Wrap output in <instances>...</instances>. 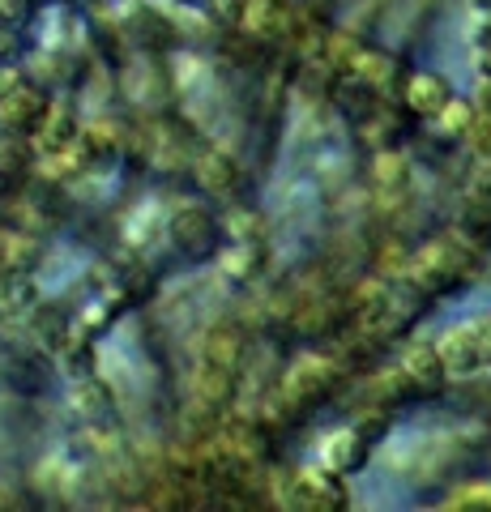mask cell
I'll list each match as a JSON object with an SVG mask.
<instances>
[{
    "instance_id": "obj_1",
    "label": "cell",
    "mask_w": 491,
    "mask_h": 512,
    "mask_svg": "<svg viewBox=\"0 0 491 512\" xmlns=\"http://www.w3.org/2000/svg\"><path fill=\"white\" fill-rule=\"evenodd\" d=\"M474 252H479V248H470L462 235L432 239V244L419 248L415 261L406 265V282L415 286L419 295H449V291H457V286L470 278Z\"/></svg>"
},
{
    "instance_id": "obj_2",
    "label": "cell",
    "mask_w": 491,
    "mask_h": 512,
    "mask_svg": "<svg viewBox=\"0 0 491 512\" xmlns=\"http://www.w3.org/2000/svg\"><path fill=\"white\" fill-rule=\"evenodd\" d=\"M244 363V338L231 325H214L201 342V363H197V397L210 402L214 410L227 402L235 389V372Z\"/></svg>"
},
{
    "instance_id": "obj_3",
    "label": "cell",
    "mask_w": 491,
    "mask_h": 512,
    "mask_svg": "<svg viewBox=\"0 0 491 512\" xmlns=\"http://www.w3.org/2000/svg\"><path fill=\"white\" fill-rule=\"evenodd\" d=\"M385 431V419H363L355 427H342L334 431L325 444H321V466H329L334 474H359L363 466H368V457H372V444L376 436Z\"/></svg>"
},
{
    "instance_id": "obj_4",
    "label": "cell",
    "mask_w": 491,
    "mask_h": 512,
    "mask_svg": "<svg viewBox=\"0 0 491 512\" xmlns=\"http://www.w3.org/2000/svg\"><path fill=\"white\" fill-rule=\"evenodd\" d=\"M440 355H445L449 376L487 372L491 359H487V342H483V320H466V325L449 329L445 338H440Z\"/></svg>"
},
{
    "instance_id": "obj_5",
    "label": "cell",
    "mask_w": 491,
    "mask_h": 512,
    "mask_svg": "<svg viewBox=\"0 0 491 512\" xmlns=\"http://www.w3.org/2000/svg\"><path fill=\"white\" fill-rule=\"evenodd\" d=\"M47 111H52L47 94L39 86L22 82L9 99H0V133L5 137H35L47 120Z\"/></svg>"
},
{
    "instance_id": "obj_6",
    "label": "cell",
    "mask_w": 491,
    "mask_h": 512,
    "mask_svg": "<svg viewBox=\"0 0 491 512\" xmlns=\"http://www.w3.org/2000/svg\"><path fill=\"white\" fill-rule=\"evenodd\" d=\"M338 376L342 372L334 359H299V367H291L287 384H282V397L291 406H316L338 389Z\"/></svg>"
},
{
    "instance_id": "obj_7",
    "label": "cell",
    "mask_w": 491,
    "mask_h": 512,
    "mask_svg": "<svg viewBox=\"0 0 491 512\" xmlns=\"http://www.w3.org/2000/svg\"><path fill=\"white\" fill-rule=\"evenodd\" d=\"M167 235H171V244H176L184 256H197V261H205V256L218 252V227H214V218L205 214V210H193V205H184V210L171 214Z\"/></svg>"
},
{
    "instance_id": "obj_8",
    "label": "cell",
    "mask_w": 491,
    "mask_h": 512,
    "mask_svg": "<svg viewBox=\"0 0 491 512\" xmlns=\"http://www.w3.org/2000/svg\"><path fill=\"white\" fill-rule=\"evenodd\" d=\"M295 508H312V512H334V508H346V487H342V474H334L329 466L321 470H304L295 478Z\"/></svg>"
},
{
    "instance_id": "obj_9",
    "label": "cell",
    "mask_w": 491,
    "mask_h": 512,
    "mask_svg": "<svg viewBox=\"0 0 491 512\" xmlns=\"http://www.w3.org/2000/svg\"><path fill=\"white\" fill-rule=\"evenodd\" d=\"M402 99H406V107H410V116L436 120L440 111L453 103V86H449L440 73H410L406 86H402Z\"/></svg>"
},
{
    "instance_id": "obj_10",
    "label": "cell",
    "mask_w": 491,
    "mask_h": 512,
    "mask_svg": "<svg viewBox=\"0 0 491 512\" xmlns=\"http://www.w3.org/2000/svg\"><path fill=\"white\" fill-rule=\"evenodd\" d=\"M244 26L265 43H287L295 35L299 18L287 0H252L248 13H244Z\"/></svg>"
},
{
    "instance_id": "obj_11",
    "label": "cell",
    "mask_w": 491,
    "mask_h": 512,
    "mask_svg": "<svg viewBox=\"0 0 491 512\" xmlns=\"http://www.w3.org/2000/svg\"><path fill=\"white\" fill-rule=\"evenodd\" d=\"M402 372H406V380L415 384V389H423V393L440 389V384L449 380V367H445V355H440V342H415V346H406Z\"/></svg>"
},
{
    "instance_id": "obj_12",
    "label": "cell",
    "mask_w": 491,
    "mask_h": 512,
    "mask_svg": "<svg viewBox=\"0 0 491 512\" xmlns=\"http://www.w3.org/2000/svg\"><path fill=\"white\" fill-rule=\"evenodd\" d=\"M474 116H479V107H470V103H462V99H453L432 124H436V133L445 137V141H470Z\"/></svg>"
},
{
    "instance_id": "obj_13",
    "label": "cell",
    "mask_w": 491,
    "mask_h": 512,
    "mask_svg": "<svg viewBox=\"0 0 491 512\" xmlns=\"http://www.w3.org/2000/svg\"><path fill=\"white\" fill-rule=\"evenodd\" d=\"M197 175H201V184L218 192V197H227V192L235 188V163L227 154H201L197 158Z\"/></svg>"
},
{
    "instance_id": "obj_14",
    "label": "cell",
    "mask_w": 491,
    "mask_h": 512,
    "mask_svg": "<svg viewBox=\"0 0 491 512\" xmlns=\"http://www.w3.org/2000/svg\"><path fill=\"white\" fill-rule=\"evenodd\" d=\"M470 146H474V154H479L483 163H491V111H479V116H474Z\"/></svg>"
},
{
    "instance_id": "obj_15",
    "label": "cell",
    "mask_w": 491,
    "mask_h": 512,
    "mask_svg": "<svg viewBox=\"0 0 491 512\" xmlns=\"http://www.w3.org/2000/svg\"><path fill=\"white\" fill-rule=\"evenodd\" d=\"M248 5L252 0H210V13L218 22H227V26H235V22H244V13H248Z\"/></svg>"
},
{
    "instance_id": "obj_16",
    "label": "cell",
    "mask_w": 491,
    "mask_h": 512,
    "mask_svg": "<svg viewBox=\"0 0 491 512\" xmlns=\"http://www.w3.org/2000/svg\"><path fill=\"white\" fill-rule=\"evenodd\" d=\"M227 278L235 274V278H248L252 274V265H257V261H252V252L248 248H235V252H227Z\"/></svg>"
},
{
    "instance_id": "obj_17",
    "label": "cell",
    "mask_w": 491,
    "mask_h": 512,
    "mask_svg": "<svg viewBox=\"0 0 491 512\" xmlns=\"http://www.w3.org/2000/svg\"><path fill=\"white\" fill-rule=\"evenodd\" d=\"M18 47H22L18 30H0V64H13V60H18Z\"/></svg>"
},
{
    "instance_id": "obj_18",
    "label": "cell",
    "mask_w": 491,
    "mask_h": 512,
    "mask_svg": "<svg viewBox=\"0 0 491 512\" xmlns=\"http://www.w3.org/2000/svg\"><path fill=\"white\" fill-rule=\"evenodd\" d=\"M474 64H479L483 77H491V39L487 43H474Z\"/></svg>"
},
{
    "instance_id": "obj_19",
    "label": "cell",
    "mask_w": 491,
    "mask_h": 512,
    "mask_svg": "<svg viewBox=\"0 0 491 512\" xmlns=\"http://www.w3.org/2000/svg\"><path fill=\"white\" fill-rule=\"evenodd\" d=\"M479 111H491V77H483V86H479V103H474Z\"/></svg>"
},
{
    "instance_id": "obj_20",
    "label": "cell",
    "mask_w": 491,
    "mask_h": 512,
    "mask_svg": "<svg viewBox=\"0 0 491 512\" xmlns=\"http://www.w3.org/2000/svg\"><path fill=\"white\" fill-rule=\"evenodd\" d=\"M474 5H483V9H491V0H474Z\"/></svg>"
}]
</instances>
